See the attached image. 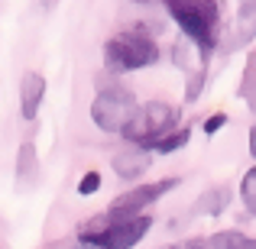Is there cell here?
Here are the masks:
<instances>
[{
  "instance_id": "6da1fadb",
  "label": "cell",
  "mask_w": 256,
  "mask_h": 249,
  "mask_svg": "<svg viewBox=\"0 0 256 249\" xmlns=\"http://www.w3.org/2000/svg\"><path fill=\"white\" fill-rule=\"evenodd\" d=\"M162 6L208 68L214 49L220 45V0H162Z\"/></svg>"
},
{
  "instance_id": "7a4b0ae2",
  "label": "cell",
  "mask_w": 256,
  "mask_h": 249,
  "mask_svg": "<svg viewBox=\"0 0 256 249\" xmlns=\"http://www.w3.org/2000/svg\"><path fill=\"white\" fill-rule=\"evenodd\" d=\"M152 230L150 214H136V217H110V214H94L78 224L75 240L91 243L98 249H133L140 240H146V233Z\"/></svg>"
},
{
  "instance_id": "3957f363",
  "label": "cell",
  "mask_w": 256,
  "mask_h": 249,
  "mask_svg": "<svg viewBox=\"0 0 256 249\" xmlns=\"http://www.w3.org/2000/svg\"><path fill=\"white\" fill-rule=\"evenodd\" d=\"M162 58V49L159 42L143 29V26H133V29H124L117 36H110L104 42V68L114 71V75H126V71H140L150 68Z\"/></svg>"
},
{
  "instance_id": "277c9868",
  "label": "cell",
  "mask_w": 256,
  "mask_h": 249,
  "mask_svg": "<svg viewBox=\"0 0 256 249\" xmlns=\"http://www.w3.org/2000/svg\"><path fill=\"white\" fill-rule=\"evenodd\" d=\"M178 120H182V110L175 104H169V100H146V104L136 107L133 120L126 123V130L120 133V136L133 146L150 149L156 139H162L166 133H172L175 126H182Z\"/></svg>"
},
{
  "instance_id": "5b68a950",
  "label": "cell",
  "mask_w": 256,
  "mask_h": 249,
  "mask_svg": "<svg viewBox=\"0 0 256 249\" xmlns=\"http://www.w3.org/2000/svg\"><path fill=\"white\" fill-rule=\"evenodd\" d=\"M136 94L130 87H120V84H110L104 91L94 94L91 100V120L100 133H124L126 123L133 120L136 113Z\"/></svg>"
},
{
  "instance_id": "8992f818",
  "label": "cell",
  "mask_w": 256,
  "mask_h": 249,
  "mask_svg": "<svg viewBox=\"0 0 256 249\" xmlns=\"http://www.w3.org/2000/svg\"><path fill=\"white\" fill-rule=\"evenodd\" d=\"M182 185V178H159V181H150V185H136L133 191L120 194L117 201H114L110 207H107V214L110 217H136V214H146V207H152L159 198H166L169 191Z\"/></svg>"
},
{
  "instance_id": "52a82bcc",
  "label": "cell",
  "mask_w": 256,
  "mask_h": 249,
  "mask_svg": "<svg viewBox=\"0 0 256 249\" xmlns=\"http://www.w3.org/2000/svg\"><path fill=\"white\" fill-rule=\"evenodd\" d=\"M110 165H114V172H117V178H124V181H136V178H143V175L150 172V165H152V152H150V149H143V146L126 143L124 149L114 152Z\"/></svg>"
},
{
  "instance_id": "ba28073f",
  "label": "cell",
  "mask_w": 256,
  "mask_h": 249,
  "mask_svg": "<svg viewBox=\"0 0 256 249\" xmlns=\"http://www.w3.org/2000/svg\"><path fill=\"white\" fill-rule=\"evenodd\" d=\"M256 39V0H240L237 13H234V26L224 39L227 52H240Z\"/></svg>"
},
{
  "instance_id": "9c48e42d",
  "label": "cell",
  "mask_w": 256,
  "mask_h": 249,
  "mask_svg": "<svg viewBox=\"0 0 256 249\" xmlns=\"http://www.w3.org/2000/svg\"><path fill=\"white\" fill-rule=\"evenodd\" d=\"M42 100H46V78L39 71H26L23 81H20V117L32 123Z\"/></svg>"
},
{
  "instance_id": "30bf717a",
  "label": "cell",
  "mask_w": 256,
  "mask_h": 249,
  "mask_svg": "<svg viewBox=\"0 0 256 249\" xmlns=\"http://www.w3.org/2000/svg\"><path fill=\"white\" fill-rule=\"evenodd\" d=\"M227 204H230V188L227 185H211L194 198L192 214L194 217H220V214L227 211Z\"/></svg>"
},
{
  "instance_id": "8fae6325",
  "label": "cell",
  "mask_w": 256,
  "mask_h": 249,
  "mask_svg": "<svg viewBox=\"0 0 256 249\" xmlns=\"http://www.w3.org/2000/svg\"><path fill=\"white\" fill-rule=\"evenodd\" d=\"M36 172H39V152H36V143H20L16 149V185L26 188L36 181Z\"/></svg>"
},
{
  "instance_id": "7c38bea8",
  "label": "cell",
  "mask_w": 256,
  "mask_h": 249,
  "mask_svg": "<svg viewBox=\"0 0 256 249\" xmlns=\"http://www.w3.org/2000/svg\"><path fill=\"white\" fill-rule=\"evenodd\" d=\"M204 243L208 249H256V237L244 230H214Z\"/></svg>"
},
{
  "instance_id": "4fadbf2b",
  "label": "cell",
  "mask_w": 256,
  "mask_h": 249,
  "mask_svg": "<svg viewBox=\"0 0 256 249\" xmlns=\"http://www.w3.org/2000/svg\"><path fill=\"white\" fill-rule=\"evenodd\" d=\"M237 97H244V104L250 107V113L256 117V49L246 55V62H244V75H240V84H237Z\"/></svg>"
},
{
  "instance_id": "5bb4252c",
  "label": "cell",
  "mask_w": 256,
  "mask_h": 249,
  "mask_svg": "<svg viewBox=\"0 0 256 249\" xmlns=\"http://www.w3.org/2000/svg\"><path fill=\"white\" fill-rule=\"evenodd\" d=\"M192 143V126H175L172 133H166L162 139H156V143L150 146L152 156H172V152L185 149V146Z\"/></svg>"
},
{
  "instance_id": "9a60e30c",
  "label": "cell",
  "mask_w": 256,
  "mask_h": 249,
  "mask_svg": "<svg viewBox=\"0 0 256 249\" xmlns=\"http://www.w3.org/2000/svg\"><path fill=\"white\" fill-rule=\"evenodd\" d=\"M204 84H208V68L204 65H198V68L188 71V78H185V104H198L201 94H204Z\"/></svg>"
},
{
  "instance_id": "2e32d148",
  "label": "cell",
  "mask_w": 256,
  "mask_h": 249,
  "mask_svg": "<svg viewBox=\"0 0 256 249\" xmlns=\"http://www.w3.org/2000/svg\"><path fill=\"white\" fill-rule=\"evenodd\" d=\"M240 204L246 207V214L256 217V162L244 172V178H240Z\"/></svg>"
},
{
  "instance_id": "e0dca14e",
  "label": "cell",
  "mask_w": 256,
  "mask_h": 249,
  "mask_svg": "<svg viewBox=\"0 0 256 249\" xmlns=\"http://www.w3.org/2000/svg\"><path fill=\"white\" fill-rule=\"evenodd\" d=\"M192 52H194V45H192V42H188V39H185V36H182V39H178V42H175V45H172V62H175V65H178V68H182V71H192V68H188V65H192Z\"/></svg>"
},
{
  "instance_id": "ac0fdd59",
  "label": "cell",
  "mask_w": 256,
  "mask_h": 249,
  "mask_svg": "<svg viewBox=\"0 0 256 249\" xmlns=\"http://www.w3.org/2000/svg\"><path fill=\"white\" fill-rule=\"evenodd\" d=\"M100 191V172H84L82 175V181H78V194H82V198H91V194H98Z\"/></svg>"
},
{
  "instance_id": "d6986e66",
  "label": "cell",
  "mask_w": 256,
  "mask_h": 249,
  "mask_svg": "<svg viewBox=\"0 0 256 249\" xmlns=\"http://www.w3.org/2000/svg\"><path fill=\"white\" fill-rule=\"evenodd\" d=\"M227 120H230V117H227L224 110H214L211 117H204V133H208V136H214V133H220V130L227 126Z\"/></svg>"
},
{
  "instance_id": "ffe728a7",
  "label": "cell",
  "mask_w": 256,
  "mask_h": 249,
  "mask_svg": "<svg viewBox=\"0 0 256 249\" xmlns=\"http://www.w3.org/2000/svg\"><path fill=\"white\" fill-rule=\"evenodd\" d=\"M52 249H98V246H91V243H82V240H75V243H58V246H52Z\"/></svg>"
},
{
  "instance_id": "44dd1931",
  "label": "cell",
  "mask_w": 256,
  "mask_h": 249,
  "mask_svg": "<svg viewBox=\"0 0 256 249\" xmlns=\"http://www.w3.org/2000/svg\"><path fill=\"white\" fill-rule=\"evenodd\" d=\"M246 146H250V156H253V162H256V123L250 126V136H246Z\"/></svg>"
},
{
  "instance_id": "7402d4cb",
  "label": "cell",
  "mask_w": 256,
  "mask_h": 249,
  "mask_svg": "<svg viewBox=\"0 0 256 249\" xmlns=\"http://www.w3.org/2000/svg\"><path fill=\"white\" fill-rule=\"evenodd\" d=\"M182 249H208L204 240H188V243H182Z\"/></svg>"
},
{
  "instance_id": "603a6c76",
  "label": "cell",
  "mask_w": 256,
  "mask_h": 249,
  "mask_svg": "<svg viewBox=\"0 0 256 249\" xmlns=\"http://www.w3.org/2000/svg\"><path fill=\"white\" fill-rule=\"evenodd\" d=\"M130 3H152V0H130Z\"/></svg>"
},
{
  "instance_id": "cb8c5ba5",
  "label": "cell",
  "mask_w": 256,
  "mask_h": 249,
  "mask_svg": "<svg viewBox=\"0 0 256 249\" xmlns=\"http://www.w3.org/2000/svg\"><path fill=\"white\" fill-rule=\"evenodd\" d=\"M169 249H182V246H169Z\"/></svg>"
}]
</instances>
